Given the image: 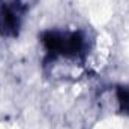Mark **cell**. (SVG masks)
I'll return each instance as SVG.
<instances>
[{
    "label": "cell",
    "mask_w": 129,
    "mask_h": 129,
    "mask_svg": "<svg viewBox=\"0 0 129 129\" xmlns=\"http://www.w3.org/2000/svg\"><path fill=\"white\" fill-rule=\"evenodd\" d=\"M107 92L108 101L113 105V111L120 116H129V83L114 84Z\"/></svg>",
    "instance_id": "3"
},
{
    "label": "cell",
    "mask_w": 129,
    "mask_h": 129,
    "mask_svg": "<svg viewBox=\"0 0 129 129\" xmlns=\"http://www.w3.org/2000/svg\"><path fill=\"white\" fill-rule=\"evenodd\" d=\"M42 71L51 80L80 78L93 50L90 30L80 27H54L39 33Z\"/></svg>",
    "instance_id": "1"
},
{
    "label": "cell",
    "mask_w": 129,
    "mask_h": 129,
    "mask_svg": "<svg viewBox=\"0 0 129 129\" xmlns=\"http://www.w3.org/2000/svg\"><path fill=\"white\" fill-rule=\"evenodd\" d=\"M38 0H0V36L15 39Z\"/></svg>",
    "instance_id": "2"
}]
</instances>
